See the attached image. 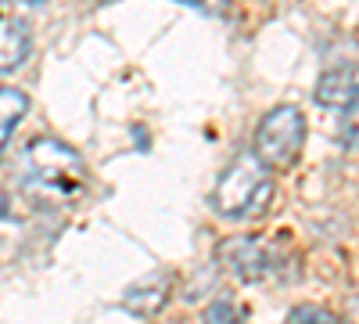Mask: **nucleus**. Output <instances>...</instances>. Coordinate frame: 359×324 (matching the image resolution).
<instances>
[{
	"mask_svg": "<svg viewBox=\"0 0 359 324\" xmlns=\"http://www.w3.org/2000/svg\"><path fill=\"white\" fill-rule=\"evenodd\" d=\"M22 188L43 202H72L86 191V162L72 144L57 137H36L22 148L18 159Z\"/></svg>",
	"mask_w": 359,
	"mask_h": 324,
	"instance_id": "1",
	"label": "nucleus"
},
{
	"mask_svg": "<svg viewBox=\"0 0 359 324\" xmlns=\"http://www.w3.org/2000/svg\"><path fill=\"white\" fill-rule=\"evenodd\" d=\"M269 188H273V184H269V166L255 152H241L223 169L219 184L212 191V205L223 216L237 220V216L252 213L255 205H266Z\"/></svg>",
	"mask_w": 359,
	"mask_h": 324,
	"instance_id": "2",
	"label": "nucleus"
},
{
	"mask_svg": "<svg viewBox=\"0 0 359 324\" xmlns=\"http://www.w3.org/2000/svg\"><path fill=\"white\" fill-rule=\"evenodd\" d=\"M302 141H306V115L294 105H277L262 115L252 152L269 169H287V166H294L298 152H302Z\"/></svg>",
	"mask_w": 359,
	"mask_h": 324,
	"instance_id": "3",
	"label": "nucleus"
},
{
	"mask_svg": "<svg viewBox=\"0 0 359 324\" xmlns=\"http://www.w3.org/2000/svg\"><path fill=\"white\" fill-rule=\"evenodd\" d=\"M29 47H33L29 25L11 8V0H0V72L18 69L25 58H29Z\"/></svg>",
	"mask_w": 359,
	"mask_h": 324,
	"instance_id": "4",
	"label": "nucleus"
},
{
	"mask_svg": "<svg viewBox=\"0 0 359 324\" xmlns=\"http://www.w3.org/2000/svg\"><path fill=\"white\" fill-rule=\"evenodd\" d=\"M219 256L226 263V271L241 281H259L266 274V249L259 238L252 234H237V238H226L219 245Z\"/></svg>",
	"mask_w": 359,
	"mask_h": 324,
	"instance_id": "5",
	"label": "nucleus"
},
{
	"mask_svg": "<svg viewBox=\"0 0 359 324\" xmlns=\"http://www.w3.org/2000/svg\"><path fill=\"white\" fill-rule=\"evenodd\" d=\"M316 101L323 108H352L359 101V62L323 72L316 83Z\"/></svg>",
	"mask_w": 359,
	"mask_h": 324,
	"instance_id": "6",
	"label": "nucleus"
},
{
	"mask_svg": "<svg viewBox=\"0 0 359 324\" xmlns=\"http://www.w3.org/2000/svg\"><path fill=\"white\" fill-rule=\"evenodd\" d=\"M169 292H172V278L169 274H147L144 281L130 285L126 288V296H123V306L137 317H151L165 306L169 299Z\"/></svg>",
	"mask_w": 359,
	"mask_h": 324,
	"instance_id": "7",
	"label": "nucleus"
},
{
	"mask_svg": "<svg viewBox=\"0 0 359 324\" xmlns=\"http://www.w3.org/2000/svg\"><path fill=\"white\" fill-rule=\"evenodd\" d=\"M29 112V98L18 91V86H0V155H4L11 130L22 123V115Z\"/></svg>",
	"mask_w": 359,
	"mask_h": 324,
	"instance_id": "8",
	"label": "nucleus"
},
{
	"mask_svg": "<svg viewBox=\"0 0 359 324\" xmlns=\"http://www.w3.org/2000/svg\"><path fill=\"white\" fill-rule=\"evenodd\" d=\"M287 324H341V317L331 306L320 303H298L287 310Z\"/></svg>",
	"mask_w": 359,
	"mask_h": 324,
	"instance_id": "9",
	"label": "nucleus"
},
{
	"mask_svg": "<svg viewBox=\"0 0 359 324\" xmlns=\"http://www.w3.org/2000/svg\"><path fill=\"white\" fill-rule=\"evenodd\" d=\"M338 137H341V144H348V148H359V101H355L352 108H345L341 127H338Z\"/></svg>",
	"mask_w": 359,
	"mask_h": 324,
	"instance_id": "10",
	"label": "nucleus"
},
{
	"mask_svg": "<svg viewBox=\"0 0 359 324\" xmlns=\"http://www.w3.org/2000/svg\"><path fill=\"white\" fill-rule=\"evenodd\" d=\"M205 324H237V306L230 299H216V303H208L205 306Z\"/></svg>",
	"mask_w": 359,
	"mask_h": 324,
	"instance_id": "11",
	"label": "nucleus"
},
{
	"mask_svg": "<svg viewBox=\"0 0 359 324\" xmlns=\"http://www.w3.org/2000/svg\"><path fill=\"white\" fill-rule=\"evenodd\" d=\"M180 4L198 8L201 15H212V18H223V15H230V0H180Z\"/></svg>",
	"mask_w": 359,
	"mask_h": 324,
	"instance_id": "12",
	"label": "nucleus"
},
{
	"mask_svg": "<svg viewBox=\"0 0 359 324\" xmlns=\"http://www.w3.org/2000/svg\"><path fill=\"white\" fill-rule=\"evenodd\" d=\"M4 209H8V195L0 191V216H4Z\"/></svg>",
	"mask_w": 359,
	"mask_h": 324,
	"instance_id": "13",
	"label": "nucleus"
},
{
	"mask_svg": "<svg viewBox=\"0 0 359 324\" xmlns=\"http://www.w3.org/2000/svg\"><path fill=\"white\" fill-rule=\"evenodd\" d=\"M22 4H43V0H22Z\"/></svg>",
	"mask_w": 359,
	"mask_h": 324,
	"instance_id": "14",
	"label": "nucleus"
}]
</instances>
